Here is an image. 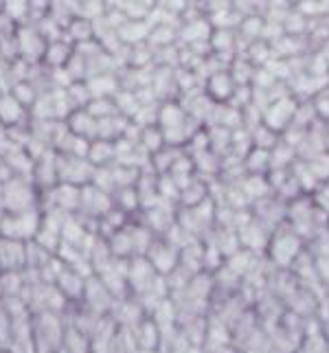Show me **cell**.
<instances>
[{
  "label": "cell",
  "instance_id": "3",
  "mask_svg": "<svg viewBox=\"0 0 329 353\" xmlns=\"http://www.w3.org/2000/svg\"><path fill=\"white\" fill-rule=\"evenodd\" d=\"M272 246H279V250L272 248V259H275L277 263H281V265H290L292 261L297 259V254H299L297 239H295V237H290V235L279 237V239L272 243Z\"/></svg>",
  "mask_w": 329,
  "mask_h": 353
},
{
  "label": "cell",
  "instance_id": "2",
  "mask_svg": "<svg viewBox=\"0 0 329 353\" xmlns=\"http://www.w3.org/2000/svg\"><path fill=\"white\" fill-rule=\"evenodd\" d=\"M145 259L152 263L156 274H169L176 270V265L180 261V250L167 243H152V248L145 254Z\"/></svg>",
  "mask_w": 329,
  "mask_h": 353
},
{
  "label": "cell",
  "instance_id": "1",
  "mask_svg": "<svg viewBox=\"0 0 329 353\" xmlns=\"http://www.w3.org/2000/svg\"><path fill=\"white\" fill-rule=\"evenodd\" d=\"M42 222V215L35 211H22V213H7L5 220L0 222V237L14 239V241H33L38 235V228Z\"/></svg>",
  "mask_w": 329,
  "mask_h": 353
}]
</instances>
